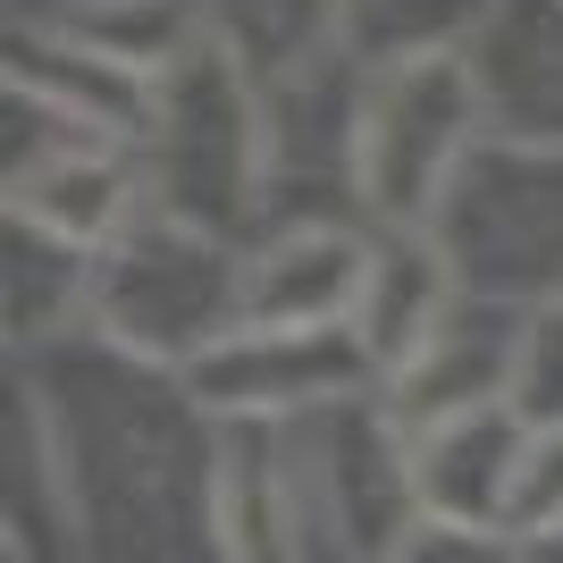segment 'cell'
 Masks as SVG:
<instances>
[{
  "label": "cell",
  "instance_id": "1",
  "mask_svg": "<svg viewBox=\"0 0 563 563\" xmlns=\"http://www.w3.org/2000/svg\"><path fill=\"white\" fill-rule=\"evenodd\" d=\"M93 329L126 362L186 378L211 345L244 329V244L143 211L118 244L93 253Z\"/></svg>",
  "mask_w": 563,
  "mask_h": 563
},
{
  "label": "cell",
  "instance_id": "2",
  "mask_svg": "<svg viewBox=\"0 0 563 563\" xmlns=\"http://www.w3.org/2000/svg\"><path fill=\"white\" fill-rule=\"evenodd\" d=\"M429 244L446 253L454 286L479 303H563V152L488 135L446 186V202L429 211Z\"/></svg>",
  "mask_w": 563,
  "mask_h": 563
},
{
  "label": "cell",
  "instance_id": "3",
  "mask_svg": "<svg viewBox=\"0 0 563 563\" xmlns=\"http://www.w3.org/2000/svg\"><path fill=\"white\" fill-rule=\"evenodd\" d=\"M143 186L152 211L194 219L211 235H235V219L269 211V152H261V110L244 76L228 68V43H194L168 59L152 85V126H143Z\"/></svg>",
  "mask_w": 563,
  "mask_h": 563
},
{
  "label": "cell",
  "instance_id": "4",
  "mask_svg": "<svg viewBox=\"0 0 563 563\" xmlns=\"http://www.w3.org/2000/svg\"><path fill=\"white\" fill-rule=\"evenodd\" d=\"M479 143H488V118H479V85H471L463 51L371 68L362 135H353L362 219L371 228H429V211L446 202V186L463 177V161Z\"/></svg>",
  "mask_w": 563,
  "mask_h": 563
},
{
  "label": "cell",
  "instance_id": "5",
  "mask_svg": "<svg viewBox=\"0 0 563 563\" xmlns=\"http://www.w3.org/2000/svg\"><path fill=\"white\" fill-rule=\"evenodd\" d=\"M194 412L211 421H311L353 396H378V362L353 329H235L186 371Z\"/></svg>",
  "mask_w": 563,
  "mask_h": 563
},
{
  "label": "cell",
  "instance_id": "6",
  "mask_svg": "<svg viewBox=\"0 0 563 563\" xmlns=\"http://www.w3.org/2000/svg\"><path fill=\"white\" fill-rule=\"evenodd\" d=\"M521 320H530V311L454 295V311L421 336V353L378 378V396H387V412L404 421V438H421V429H438V421H463V412H488V404L514 396Z\"/></svg>",
  "mask_w": 563,
  "mask_h": 563
},
{
  "label": "cell",
  "instance_id": "7",
  "mask_svg": "<svg viewBox=\"0 0 563 563\" xmlns=\"http://www.w3.org/2000/svg\"><path fill=\"white\" fill-rule=\"evenodd\" d=\"M371 235L362 219H295L244 244V329H353Z\"/></svg>",
  "mask_w": 563,
  "mask_h": 563
},
{
  "label": "cell",
  "instance_id": "8",
  "mask_svg": "<svg viewBox=\"0 0 563 563\" xmlns=\"http://www.w3.org/2000/svg\"><path fill=\"white\" fill-rule=\"evenodd\" d=\"M463 68L479 85L488 135L563 152V0H496Z\"/></svg>",
  "mask_w": 563,
  "mask_h": 563
},
{
  "label": "cell",
  "instance_id": "9",
  "mask_svg": "<svg viewBox=\"0 0 563 563\" xmlns=\"http://www.w3.org/2000/svg\"><path fill=\"white\" fill-rule=\"evenodd\" d=\"M521 446H530V421H521L514 404H488V412L421 429L412 438V496H421V514L505 530L514 479H521Z\"/></svg>",
  "mask_w": 563,
  "mask_h": 563
},
{
  "label": "cell",
  "instance_id": "10",
  "mask_svg": "<svg viewBox=\"0 0 563 563\" xmlns=\"http://www.w3.org/2000/svg\"><path fill=\"white\" fill-rule=\"evenodd\" d=\"M454 295H463V286H454L446 253L429 244V228H378V235H371V269H362L353 336L371 345L378 378L421 353V336L454 311Z\"/></svg>",
  "mask_w": 563,
  "mask_h": 563
},
{
  "label": "cell",
  "instance_id": "11",
  "mask_svg": "<svg viewBox=\"0 0 563 563\" xmlns=\"http://www.w3.org/2000/svg\"><path fill=\"white\" fill-rule=\"evenodd\" d=\"M496 0H336V51L362 68H404V59H454L488 25Z\"/></svg>",
  "mask_w": 563,
  "mask_h": 563
},
{
  "label": "cell",
  "instance_id": "12",
  "mask_svg": "<svg viewBox=\"0 0 563 563\" xmlns=\"http://www.w3.org/2000/svg\"><path fill=\"white\" fill-rule=\"evenodd\" d=\"M530 429H563V303L521 320V362H514V396H505Z\"/></svg>",
  "mask_w": 563,
  "mask_h": 563
},
{
  "label": "cell",
  "instance_id": "13",
  "mask_svg": "<svg viewBox=\"0 0 563 563\" xmlns=\"http://www.w3.org/2000/svg\"><path fill=\"white\" fill-rule=\"evenodd\" d=\"M505 530H514L521 547H530V539H555V530H563V429H530Z\"/></svg>",
  "mask_w": 563,
  "mask_h": 563
},
{
  "label": "cell",
  "instance_id": "14",
  "mask_svg": "<svg viewBox=\"0 0 563 563\" xmlns=\"http://www.w3.org/2000/svg\"><path fill=\"white\" fill-rule=\"evenodd\" d=\"M387 563H521V539H514V530H488V521L421 514L396 539V555H387Z\"/></svg>",
  "mask_w": 563,
  "mask_h": 563
},
{
  "label": "cell",
  "instance_id": "15",
  "mask_svg": "<svg viewBox=\"0 0 563 563\" xmlns=\"http://www.w3.org/2000/svg\"><path fill=\"white\" fill-rule=\"evenodd\" d=\"M521 563H563V530H555V539H530V547H521Z\"/></svg>",
  "mask_w": 563,
  "mask_h": 563
}]
</instances>
